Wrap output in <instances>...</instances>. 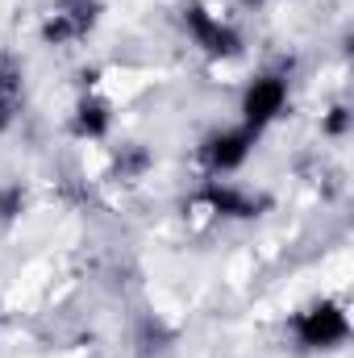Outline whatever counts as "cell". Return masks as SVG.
Returning a JSON list of instances; mask_svg holds the SVG:
<instances>
[{
	"mask_svg": "<svg viewBox=\"0 0 354 358\" xmlns=\"http://www.w3.org/2000/svg\"><path fill=\"white\" fill-rule=\"evenodd\" d=\"M296 334H300L304 346H317V350H321V346H334V342L346 338V317H342L334 304H317V308L300 313Z\"/></svg>",
	"mask_w": 354,
	"mask_h": 358,
	"instance_id": "1",
	"label": "cell"
},
{
	"mask_svg": "<svg viewBox=\"0 0 354 358\" xmlns=\"http://www.w3.org/2000/svg\"><path fill=\"white\" fill-rule=\"evenodd\" d=\"M187 29L200 38V46L204 50H213V55H234L238 50V34L234 29H225V25H217L200 4H192L187 8Z\"/></svg>",
	"mask_w": 354,
	"mask_h": 358,
	"instance_id": "2",
	"label": "cell"
},
{
	"mask_svg": "<svg viewBox=\"0 0 354 358\" xmlns=\"http://www.w3.org/2000/svg\"><path fill=\"white\" fill-rule=\"evenodd\" d=\"M283 84L279 80H259L255 88L246 92V100H242V113H246V121H250V129H259V125H267L279 108H283Z\"/></svg>",
	"mask_w": 354,
	"mask_h": 358,
	"instance_id": "3",
	"label": "cell"
},
{
	"mask_svg": "<svg viewBox=\"0 0 354 358\" xmlns=\"http://www.w3.org/2000/svg\"><path fill=\"white\" fill-rule=\"evenodd\" d=\"M92 21H96V4L76 0V4L59 8V13L46 21V29H42V34H46V42H67V38H80Z\"/></svg>",
	"mask_w": 354,
	"mask_h": 358,
	"instance_id": "4",
	"label": "cell"
},
{
	"mask_svg": "<svg viewBox=\"0 0 354 358\" xmlns=\"http://www.w3.org/2000/svg\"><path fill=\"white\" fill-rule=\"evenodd\" d=\"M250 142H255V129H242V134H221V138H213V142H208V163H213L217 171H229V167H238V163L246 159Z\"/></svg>",
	"mask_w": 354,
	"mask_h": 358,
	"instance_id": "5",
	"label": "cell"
},
{
	"mask_svg": "<svg viewBox=\"0 0 354 358\" xmlns=\"http://www.w3.org/2000/svg\"><path fill=\"white\" fill-rule=\"evenodd\" d=\"M204 200L217 208V213H229V217H255V204L246 200V196H238V192H229V187H204Z\"/></svg>",
	"mask_w": 354,
	"mask_h": 358,
	"instance_id": "6",
	"label": "cell"
},
{
	"mask_svg": "<svg viewBox=\"0 0 354 358\" xmlns=\"http://www.w3.org/2000/svg\"><path fill=\"white\" fill-rule=\"evenodd\" d=\"M76 129L88 134V138H100V134L108 129V108H104V104H84L80 117H76Z\"/></svg>",
	"mask_w": 354,
	"mask_h": 358,
	"instance_id": "7",
	"label": "cell"
},
{
	"mask_svg": "<svg viewBox=\"0 0 354 358\" xmlns=\"http://www.w3.org/2000/svg\"><path fill=\"white\" fill-rule=\"evenodd\" d=\"M13 96H17V76L13 71H0V125L13 113Z\"/></svg>",
	"mask_w": 354,
	"mask_h": 358,
	"instance_id": "8",
	"label": "cell"
},
{
	"mask_svg": "<svg viewBox=\"0 0 354 358\" xmlns=\"http://www.w3.org/2000/svg\"><path fill=\"white\" fill-rule=\"evenodd\" d=\"M17 213H21V187L0 192V221H13Z\"/></svg>",
	"mask_w": 354,
	"mask_h": 358,
	"instance_id": "9",
	"label": "cell"
},
{
	"mask_svg": "<svg viewBox=\"0 0 354 358\" xmlns=\"http://www.w3.org/2000/svg\"><path fill=\"white\" fill-rule=\"evenodd\" d=\"M346 125H351V117H346V108H334V113H330V121H325V129H330V134H342Z\"/></svg>",
	"mask_w": 354,
	"mask_h": 358,
	"instance_id": "10",
	"label": "cell"
}]
</instances>
